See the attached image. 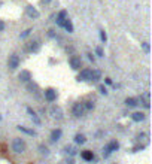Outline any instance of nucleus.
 I'll list each match as a JSON object with an SVG mask.
<instances>
[{
	"instance_id": "obj_1",
	"label": "nucleus",
	"mask_w": 152,
	"mask_h": 164,
	"mask_svg": "<svg viewBox=\"0 0 152 164\" xmlns=\"http://www.w3.org/2000/svg\"><path fill=\"white\" fill-rule=\"evenodd\" d=\"M12 149H14V152H17V154H22V152H26L27 145H26V142H24V139H21V137L14 139V142H12Z\"/></svg>"
},
{
	"instance_id": "obj_2",
	"label": "nucleus",
	"mask_w": 152,
	"mask_h": 164,
	"mask_svg": "<svg viewBox=\"0 0 152 164\" xmlns=\"http://www.w3.org/2000/svg\"><path fill=\"white\" fill-rule=\"evenodd\" d=\"M87 110L83 108V103H75L73 104V109H72V113L76 116V118H79V116H82Z\"/></svg>"
},
{
	"instance_id": "obj_3",
	"label": "nucleus",
	"mask_w": 152,
	"mask_h": 164,
	"mask_svg": "<svg viewBox=\"0 0 152 164\" xmlns=\"http://www.w3.org/2000/svg\"><path fill=\"white\" fill-rule=\"evenodd\" d=\"M7 66H9V69L15 70V69L20 66V57H18V55H15V54H12L11 57H9V60H7Z\"/></svg>"
},
{
	"instance_id": "obj_4",
	"label": "nucleus",
	"mask_w": 152,
	"mask_h": 164,
	"mask_svg": "<svg viewBox=\"0 0 152 164\" xmlns=\"http://www.w3.org/2000/svg\"><path fill=\"white\" fill-rule=\"evenodd\" d=\"M90 75H91L90 69H83V70H81V73L78 75V81H90Z\"/></svg>"
},
{
	"instance_id": "obj_5",
	"label": "nucleus",
	"mask_w": 152,
	"mask_h": 164,
	"mask_svg": "<svg viewBox=\"0 0 152 164\" xmlns=\"http://www.w3.org/2000/svg\"><path fill=\"white\" fill-rule=\"evenodd\" d=\"M81 64H82V63H81V58H79V57H72V58H70V67L73 69V70H79V69H81Z\"/></svg>"
},
{
	"instance_id": "obj_6",
	"label": "nucleus",
	"mask_w": 152,
	"mask_h": 164,
	"mask_svg": "<svg viewBox=\"0 0 152 164\" xmlns=\"http://www.w3.org/2000/svg\"><path fill=\"white\" fill-rule=\"evenodd\" d=\"M45 99L48 100V102H54L57 99V91H54L52 88H49L45 91Z\"/></svg>"
},
{
	"instance_id": "obj_7",
	"label": "nucleus",
	"mask_w": 152,
	"mask_h": 164,
	"mask_svg": "<svg viewBox=\"0 0 152 164\" xmlns=\"http://www.w3.org/2000/svg\"><path fill=\"white\" fill-rule=\"evenodd\" d=\"M66 20H67V14H66V11H61V12L58 14V17H57V24H58L60 27H63Z\"/></svg>"
},
{
	"instance_id": "obj_8",
	"label": "nucleus",
	"mask_w": 152,
	"mask_h": 164,
	"mask_svg": "<svg viewBox=\"0 0 152 164\" xmlns=\"http://www.w3.org/2000/svg\"><path fill=\"white\" fill-rule=\"evenodd\" d=\"M27 112H28V115H30V118L33 119V123L36 124V125H40V119H39V116L36 115V112L31 108H27Z\"/></svg>"
},
{
	"instance_id": "obj_9",
	"label": "nucleus",
	"mask_w": 152,
	"mask_h": 164,
	"mask_svg": "<svg viewBox=\"0 0 152 164\" xmlns=\"http://www.w3.org/2000/svg\"><path fill=\"white\" fill-rule=\"evenodd\" d=\"M61 134H63V131L60 130V128H55V130H52V133H51V140H52V142H57V140H60Z\"/></svg>"
},
{
	"instance_id": "obj_10",
	"label": "nucleus",
	"mask_w": 152,
	"mask_h": 164,
	"mask_svg": "<svg viewBox=\"0 0 152 164\" xmlns=\"http://www.w3.org/2000/svg\"><path fill=\"white\" fill-rule=\"evenodd\" d=\"M18 78H20V81H22V82H30V79H31V75H30V72H27V70H22Z\"/></svg>"
},
{
	"instance_id": "obj_11",
	"label": "nucleus",
	"mask_w": 152,
	"mask_h": 164,
	"mask_svg": "<svg viewBox=\"0 0 152 164\" xmlns=\"http://www.w3.org/2000/svg\"><path fill=\"white\" fill-rule=\"evenodd\" d=\"M102 78V73H100V70H91V75H90V81L93 82H97L98 79Z\"/></svg>"
},
{
	"instance_id": "obj_12",
	"label": "nucleus",
	"mask_w": 152,
	"mask_h": 164,
	"mask_svg": "<svg viewBox=\"0 0 152 164\" xmlns=\"http://www.w3.org/2000/svg\"><path fill=\"white\" fill-rule=\"evenodd\" d=\"M133 121H136V123H140V121H143L145 119V113H142V112H134L131 115Z\"/></svg>"
},
{
	"instance_id": "obj_13",
	"label": "nucleus",
	"mask_w": 152,
	"mask_h": 164,
	"mask_svg": "<svg viewBox=\"0 0 152 164\" xmlns=\"http://www.w3.org/2000/svg\"><path fill=\"white\" fill-rule=\"evenodd\" d=\"M27 15L30 18H37V17H39V12H37L33 6H27Z\"/></svg>"
},
{
	"instance_id": "obj_14",
	"label": "nucleus",
	"mask_w": 152,
	"mask_h": 164,
	"mask_svg": "<svg viewBox=\"0 0 152 164\" xmlns=\"http://www.w3.org/2000/svg\"><path fill=\"white\" fill-rule=\"evenodd\" d=\"M81 157H82L85 161H93V160H94V154H93L91 151H83Z\"/></svg>"
},
{
	"instance_id": "obj_15",
	"label": "nucleus",
	"mask_w": 152,
	"mask_h": 164,
	"mask_svg": "<svg viewBox=\"0 0 152 164\" xmlns=\"http://www.w3.org/2000/svg\"><path fill=\"white\" fill-rule=\"evenodd\" d=\"M118 148H119V145H118V142H116V140H112L111 143H109L107 146H106V149L109 151L111 154H112V152H115V151H116Z\"/></svg>"
},
{
	"instance_id": "obj_16",
	"label": "nucleus",
	"mask_w": 152,
	"mask_h": 164,
	"mask_svg": "<svg viewBox=\"0 0 152 164\" xmlns=\"http://www.w3.org/2000/svg\"><path fill=\"white\" fill-rule=\"evenodd\" d=\"M26 49L30 51V52H36V51L39 49V43H37V42H30L27 46H26Z\"/></svg>"
},
{
	"instance_id": "obj_17",
	"label": "nucleus",
	"mask_w": 152,
	"mask_h": 164,
	"mask_svg": "<svg viewBox=\"0 0 152 164\" xmlns=\"http://www.w3.org/2000/svg\"><path fill=\"white\" fill-rule=\"evenodd\" d=\"M125 104H127L128 108H136V106H137L139 103H137V100H136V99L130 97V99H127V100H125Z\"/></svg>"
},
{
	"instance_id": "obj_18",
	"label": "nucleus",
	"mask_w": 152,
	"mask_h": 164,
	"mask_svg": "<svg viewBox=\"0 0 152 164\" xmlns=\"http://www.w3.org/2000/svg\"><path fill=\"white\" fill-rule=\"evenodd\" d=\"M75 142L78 145H82V143H85V142H87V139H85V136H83V134H81V133H79V134H76V136H75Z\"/></svg>"
},
{
	"instance_id": "obj_19",
	"label": "nucleus",
	"mask_w": 152,
	"mask_h": 164,
	"mask_svg": "<svg viewBox=\"0 0 152 164\" xmlns=\"http://www.w3.org/2000/svg\"><path fill=\"white\" fill-rule=\"evenodd\" d=\"M51 113H52V116H54V118H61V110L58 109V108H55V106L51 109Z\"/></svg>"
},
{
	"instance_id": "obj_20",
	"label": "nucleus",
	"mask_w": 152,
	"mask_h": 164,
	"mask_svg": "<svg viewBox=\"0 0 152 164\" xmlns=\"http://www.w3.org/2000/svg\"><path fill=\"white\" fill-rule=\"evenodd\" d=\"M63 27L66 28L69 33H72V31H73V24H72L69 20H66V22H64V26H63Z\"/></svg>"
},
{
	"instance_id": "obj_21",
	"label": "nucleus",
	"mask_w": 152,
	"mask_h": 164,
	"mask_svg": "<svg viewBox=\"0 0 152 164\" xmlns=\"http://www.w3.org/2000/svg\"><path fill=\"white\" fill-rule=\"evenodd\" d=\"M83 108H85V110H93V109H94V103L91 102V100L83 102Z\"/></svg>"
},
{
	"instance_id": "obj_22",
	"label": "nucleus",
	"mask_w": 152,
	"mask_h": 164,
	"mask_svg": "<svg viewBox=\"0 0 152 164\" xmlns=\"http://www.w3.org/2000/svg\"><path fill=\"white\" fill-rule=\"evenodd\" d=\"M39 152H40V155H49V151L45 145H40V146H39Z\"/></svg>"
},
{
	"instance_id": "obj_23",
	"label": "nucleus",
	"mask_w": 152,
	"mask_h": 164,
	"mask_svg": "<svg viewBox=\"0 0 152 164\" xmlns=\"http://www.w3.org/2000/svg\"><path fill=\"white\" fill-rule=\"evenodd\" d=\"M18 130L24 131V133H27V134H31V136H36V131H33V130H28V128H26V127H22V125H20V127H18Z\"/></svg>"
},
{
	"instance_id": "obj_24",
	"label": "nucleus",
	"mask_w": 152,
	"mask_h": 164,
	"mask_svg": "<svg viewBox=\"0 0 152 164\" xmlns=\"http://www.w3.org/2000/svg\"><path fill=\"white\" fill-rule=\"evenodd\" d=\"M64 151H66V154H69V155H75L76 154V149L73 148V146H66Z\"/></svg>"
},
{
	"instance_id": "obj_25",
	"label": "nucleus",
	"mask_w": 152,
	"mask_h": 164,
	"mask_svg": "<svg viewBox=\"0 0 152 164\" xmlns=\"http://www.w3.org/2000/svg\"><path fill=\"white\" fill-rule=\"evenodd\" d=\"M142 99H143V104H145V108H149V93H145Z\"/></svg>"
},
{
	"instance_id": "obj_26",
	"label": "nucleus",
	"mask_w": 152,
	"mask_h": 164,
	"mask_svg": "<svg viewBox=\"0 0 152 164\" xmlns=\"http://www.w3.org/2000/svg\"><path fill=\"white\" fill-rule=\"evenodd\" d=\"M100 39H102V42L107 41V36H106V33H104V30H100Z\"/></svg>"
},
{
	"instance_id": "obj_27",
	"label": "nucleus",
	"mask_w": 152,
	"mask_h": 164,
	"mask_svg": "<svg viewBox=\"0 0 152 164\" xmlns=\"http://www.w3.org/2000/svg\"><path fill=\"white\" fill-rule=\"evenodd\" d=\"M98 91H100L102 94H104V96L107 94V89H106V87H104V85H100V87H98Z\"/></svg>"
},
{
	"instance_id": "obj_28",
	"label": "nucleus",
	"mask_w": 152,
	"mask_h": 164,
	"mask_svg": "<svg viewBox=\"0 0 152 164\" xmlns=\"http://www.w3.org/2000/svg\"><path fill=\"white\" fill-rule=\"evenodd\" d=\"M27 88L30 89V91H31V93H33V89H37V87H36L35 84H31V82H28V85H27Z\"/></svg>"
},
{
	"instance_id": "obj_29",
	"label": "nucleus",
	"mask_w": 152,
	"mask_h": 164,
	"mask_svg": "<svg viewBox=\"0 0 152 164\" xmlns=\"http://www.w3.org/2000/svg\"><path fill=\"white\" fill-rule=\"evenodd\" d=\"M31 33V28H28V30H26V31H24V33L21 34V39H24V37H27L28 34Z\"/></svg>"
},
{
	"instance_id": "obj_30",
	"label": "nucleus",
	"mask_w": 152,
	"mask_h": 164,
	"mask_svg": "<svg viewBox=\"0 0 152 164\" xmlns=\"http://www.w3.org/2000/svg\"><path fill=\"white\" fill-rule=\"evenodd\" d=\"M143 148H145V145H139V146H134V148H133V152H137V151H142Z\"/></svg>"
},
{
	"instance_id": "obj_31",
	"label": "nucleus",
	"mask_w": 152,
	"mask_h": 164,
	"mask_svg": "<svg viewBox=\"0 0 152 164\" xmlns=\"http://www.w3.org/2000/svg\"><path fill=\"white\" fill-rule=\"evenodd\" d=\"M96 54L98 55V57H103V49L100 48V46H98V48H96Z\"/></svg>"
},
{
	"instance_id": "obj_32",
	"label": "nucleus",
	"mask_w": 152,
	"mask_h": 164,
	"mask_svg": "<svg viewBox=\"0 0 152 164\" xmlns=\"http://www.w3.org/2000/svg\"><path fill=\"white\" fill-rule=\"evenodd\" d=\"M3 30H5V22L0 21V31H3Z\"/></svg>"
},
{
	"instance_id": "obj_33",
	"label": "nucleus",
	"mask_w": 152,
	"mask_h": 164,
	"mask_svg": "<svg viewBox=\"0 0 152 164\" xmlns=\"http://www.w3.org/2000/svg\"><path fill=\"white\" fill-rule=\"evenodd\" d=\"M143 49H145L146 52H149V45H148V43H143Z\"/></svg>"
},
{
	"instance_id": "obj_34",
	"label": "nucleus",
	"mask_w": 152,
	"mask_h": 164,
	"mask_svg": "<svg viewBox=\"0 0 152 164\" xmlns=\"http://www.w3.org/2000/svg\"><path fill=\"white\" fill-rule=\"evenodd\" d=\"M104 82H106L107 85H111V84H112V79H109V78H106V79H104Z\"/></svg>"
},
{
	"instance_id": "obj_35",
	"label": "nucleus",
	"mask_w": 152,
	"mask_h": 164,
	"mask_svg": "<svg viewBox=\"0 0 152 164\" xmlns=\"http://www.w3.org/2000/svg\"><path fill=\"white\" fill-rule=\"evenodd\" d=\"M49 36H51V37H54V36H55V33H54V30H49Z\"/></svg>"
},
{
	"instance_id": "obj_36",
	"label": "nucleus",
	"mask_w": 152,
	"mask_h": 164,
	"mask_svg": "<svg viewBox=\"0 0 152 164\" xmlns=\"http://www.w3.org/2000/svg\"><path fill=\"white\" fill-rule=\"evenodd\" d=\"M87 55H88V58H90L91 61H94V57H93V54H87Z\"/></svg>"
},
{
	"instance_id": "obj_37",
	"label": "nucleus",
	"mask_w": 152,
	"mask_h": 164,
	"mask_svg": "<svg viewBox=\"0 0 152 164\" xmlns=\"http://www.w3.org/2000/svg\"><path fill=\"white\" fill-rule=\"evenodd\" d=\"M67 164H73V160L70 158V160H67Z\"/></svg>"
},
{
	"instance_id": "obj_38",
	"label": "nucleus",
	"mask_w": 152,
	"mask_h": 164,
	"mask_svg": "<svg viewBox=\"0 0 152 164\" xmlns=\"http://www.w3.org/2000/svg\"><path fill=\"white\" fill-rule=\"evenodd\" d=\"M42 2H43V3H49L51 0H42Z\"/></svg>"
},
{
	"instance_id": "obj_39",
	"label": "nucleus",
	"mask_w": 152,
	"mask_h": 164,
	"mask_svg": "<svg viewBox=\"0 0 152 164\" xmlns=\"http://www.w3.org/2000/svg\"><path fill=\"white\" fill-rule=\"evenodd\" d=\"M0 119H2V115H0Z\"/></svg>"
}]
</instances>
